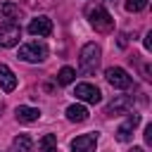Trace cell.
<instances>
[{
    "mask_svg": "<svg viewBox=\"0 0 152 152\" xmlns=\"http://www.w3.org/2000/svg\"><path fill=\"white\" fill-rule=\"evenodd\" d=\"M100 45L95 43H86L81 48V55H78V69L81 74H95V69L100 66Z\"/></svg>",
    "mask_w": 152,
    "mask_h": 152,
    "instance_id": "obj_1",
    "label": "cell"
},
{
    "mask_svg": "<svg viewBox=\"0 0 152 152\" xmlns=\"http://www.w3.org/2000/svg\"><path fill=\"white\" fill-rule=\"evenodd\" d=\"M88 21H90V26L97 33H109L114 28V19H112V14L102 5H95V7L88 10Z\"/></svg>",
    "mask_w": 152,
    "mask_h": 152,
    "instance_id": "obj_2",
    "label": "cell"
},
{
    "mask_svg": "<svg viewBox=\"0 0 152 152\" xmlns=\"http://www.w3.org/2000/svg\"><path fill=\"white\" fill-rule=\"evenodd\" d=\"M17 57H19L21 62L38 64V62H45V57H48V48H45V43H38V40H33V43H26V45H21Z\"/></svg>",
    "mask_w": 152,
    "mask_h": 152,
    "instance_id": "obj_3",
    "label": "cell"
},
{
    "mask_svg": "<svg viewBox=\"0 0 152 152\" xmlns=\"http://www.w3.org/2000/svg\"><path fill=\"white\" fill-rule=\"evenodd\" d=\"M21 26L17 21H2L0 24V48H14L19 45Z\"/></svg>",
    "mask_w": 152,
    "mask_h": 152,
    "instance_id": "obj_4",
    "label": "cell"
},
{
    "mask_svg": "<svg viewBox=\"0 0 152 152\" xmlns=\"http://www.w3.org/2000/svg\"><path fill=\"white\" fill-rule=\"evenodd\" d=\"M104 78H107V83H109L112 88H119V90L131 88V76H128V71L121 69V66H109V69L104 71Z\"/></svg>",
    "mask_w": 152,
    "mask_h": 152,
    "instance_id": "obj_5",
    "label": "cell"
},
{
    "mask_svg": "<svg viewBox=\"0 0 152 152\" xmlns=\"http://www.w3.org/2000/svg\"><path fill=\"white\" fill-rule=\"evenodd\" d=\"M74 95H76V100L88 102V104H97V102L102 100L100 88H97V86H93V83H78V86H76V90H74Z\"/></svg>",
    "mask_w": 152,
    "mask_h": 152,
    "instance_id": "obj_6",
    "label": "cell"
},
{
    "mask_svg": "<svg viewBox=\"0 0 152 152\" xmlns=\"http://www.w3.org/2000/svg\"><path fill=\"white\" fill-rule=\"evenodd\" d=\"M133 109V97L131 95H116L107 107H104V114L107 116H119V114H128Z\"/></svg>",
    "mask_w": 152,
    "mask_h": 152,
    "instance_id": "obj_7",
    "label": "cell"
},
{
    "mask_svg": "<svg viewBox=\"0 0 152 152\" xmlns=\"http://www.w3.org/2000/svg\"><path fill=\"white\" fill-rule=\"evenodd\" d=\"M97 147V133H83L71 140V152H95Z\"/></svg>",
    "mask_w": 152,
    "mask_h": 152,
    "instance_id": "obj_8",
    "label": "cell"
},
{
    "mask_svg": "<svg viewBox=\"0 0 152 152\" xmlns=\"http://www.w3.org/2000/svg\"><path fill=\"white\" fill-rule=\"evenodd\" d=\"M138 124H140V114H128V119L116 128V140L119 142H128L133 138V131H135Z\"/></svg>",
    "mask_w": 152,
    "mask_h": 152,
    "instance_id": "obj_9",
    "label": "cell"
},
{
    "mask_svg": "<svg viewBox=\"0 0 152 152\" xmlns=\"http://www.w3.org/2000/svg\"><path fill=\"white\" fill-rule=\"evenodd\" d=\"M28 33H31V36H38V38H45V36L52 33V21H50L48 17H36V19H31V24H28Z\"/></svg>",
    "mask_w": 152,
    "mask_h": 152,
    "instance_id": "obj_10",
    "label": "cell"
},
{
    "mask_svg": "<svg viewBox=\"0 0 152 152\" xmlns=\"http://www.w3.org/2000/svg\"><path fill=\"white\" fill-rule=\"evenodd\" d=\"M14 116H17V121H21V124H31V121H38V119H40V109L19 104V107L14 109Z\"/></svg>",
    "mask_w": 152,
    "mask_h": 152,
    "instance_id": "obj_11",
    "label": "cell"
},
{
    "mask_svg": "<svg viewBox=\"0 0 152 152\" xmlns=\"http://www.w3.org/2000/svg\"><path fill=\"white\" fill-rule=\"evenodd\" d=\"M0 88L5 93H12L17 88V76H14V71L7 64H0Z\"/></svg>",
    "mask_w": 152,
    "mask_h": 152,
    "instance_id": "obj_12",
    "label": "cell"
},
{
    "mask_svg": "<svg viewBox=\"0 0 152 152\" xmlns=\"http://www.w3.org/2000/svg\"><path fill=\"white\" fill-rule=\"evenodd\" d=\"M88 109L83 107V104H71V107H66V119L69 121H74V124H83L86 119H88Z\"/></svg>",
    "mask_w": 152,
    "mask_h": 152,
    "instance_id": "obj_13",
    "label": "cell"
},
{
    "mask_svg": "<svg viewBox=\"0 0 152 152\" xmlns=\"http://www.w3.org/2000/svg\"><path fill=\"white\" fill-rule=\"evenodd\" d=\"M19 7L14 2H0V21H17Z\"/></svg>",
    "mask_w": 152,
    "mask_h": 152,
    "instance_id": "obj_14",
    "label": "cell"
},
{
    "mask_svg": "<svg viewBox=\"0 0 152 152\" xmlns=\"http://www.w3.org/2000/svg\"><path fill=\"white\" fill-rule=\"evenodd\" d=\"M12 152H33V140L28 135H17L12 140Z\"/></svg>",
    "mask_w": 152,
    "mask_h": 152,
    "instance_id": "obj_15",
    "label": "cell"
},
{
    "mask_svg": "<svg viewBox=\"0 0 152 152\" xmlns=\"http://www.w3.org/2000/svg\"><path fill=\"white\" fill-rule=\"evenodd\" d=\"M38 150H40V152H57V138H55L52 133L43 135V138L38 140Z\"/></svg>",
    "mask_w": 152,
    "mask_h": 152,
    "instance_id": "obj_16",
    "label": "cell"
},
{
    "mask_svg": "<svg viewBox=\"0 0 152 152\" xmlns=\"http://www.w3.org/2000/svg\"><path fill=\"white\" fill-rule=\"evenodd\" d=\"M74 78H76V71H74L71 66H62L59 74H57V83H59V86H69Z\"/></svg>",
    "mask_w": 152,
    "mask_h": 152,
    "instance_id": "obj_17",
    "label": "cell"
},
{
    "mask_svg": "<svg viewBox=\"0 0 152 152\" xmlns=\"http://www.w3.org/2000/svg\"><path fill=\"white\" fill-rule=\"evenodd\" d=\"M147 7V0H126V10L128 12H142Z\"/></svg>",
    "mask_w": 152,
    "mask_h": 152,
    "instance_id": "obj_18",
    "label": "cell"
},
{
    "mask_svg": "<svg viewBox=\"0 0 152 152\" xmlns=\"http://www.w3.org/2000/svg\"><path fill=\"white\" fill-rule=\"evenodd\" d=\"M145 142H147V145L152 142V126H147V128H145Z\"/></svg>",
    "mask_w": 152,
    "mask_h": 152,
    "instance_id": "obj_19",
    "label": "cell"
},
{
    "mask_svg": "<svg viewBox=\"0 0 152 152\" xmlns=\"http://www.w3.org/2000/svg\"><path fill=\"white\" fill-rule=\"evenodd\" d=\"M145 50H152V33L145 36Z\"/></svg>",
    "mask_w": 152,
    "mask_h": 152,
    "instance_id": "obj_20",
    "label": "cell"
},
{
    "mask_svg": "<svg viewBox=\"0 0 152 152\" xmlns=\"http://www.w3.org/2000/svg\"><path fill=\"white\" fill-rule=\"evenodd\" d=\"M126 43H128V40H126V36L121 33V36H119V45H121V48H126Z\"/></svg>",
    "mask_w": 152,
    "mask_h": 152,
    "instance_id": "obj_21",
    "label": "cell"
},
{
    "mask_svg": "<svg viewBox=\"0 0 152 152\" xmlns=\"http://www.w3.org/2000/svg\"><path fill=\"white\" fill-rule=\"evenodd\" d=\"M128 152H142V147H131Z\"/></svg>",
    "mask_w": 152,
    "mask_h": 152,
    "instance_id": "obj_22",
    "label": "cell"
},
{
    "mask_svg": "<svg viewBox=\"0 0 152 152\" xmlns=\"http://www.w3.org/2000/svg\"><path fill=\"white\" fill-rule=\"evenodd\" d=\"M107 2H109V0H107Z\"/></svg>",
    "mask_w": 152,
    "mask_h": 152,
    "instance_id": "obj_23",
    "label": "cell"
}]
</instances>
